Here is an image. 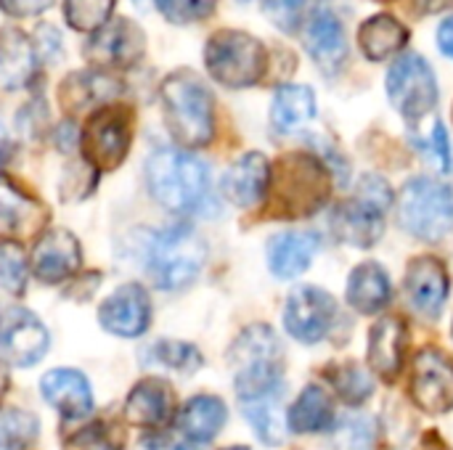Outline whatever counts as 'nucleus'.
I'll return each instance as SVG.
<instances>
[{
  "mask_svg": "<svg viewBox=\"0 0 453 450\" xmlns=\"http://www.w3.org/2000/svg\"><path fill=\"white\" fill-rule=\"evenodd\" d=\"M133 141V114L125 106H101L90 114L80 133V149L85 164L98 172L117 170Z\"/></svg>",
  "mask_w": 453,
  "mask_h": 450,
  "instance_id": "8",
  "label": "nucleus"
},
{
  "mask_svg": "<svg viewBox=\"0 0 453 450\" xmlns=\"http://www.w3.org/2000/svg\"><path fill=\"white\" fill-rule=\"evenodd\" d=\"M316 117V95L308 85H281L273 93L271 125L276 133L289 135L303 130Z\"/></svg>",
  "mask_w": 453,
  "mask_h": 450,
  "instance_id": "29",
  "label": "nucleus"
},
{
  "mask_svg": "<svg viewBox=\"0 0 453 450\" xmlns=\"http://www.w3.org/2000/svg\"><path fill=\"white\" fill-rule=\"evenodd\" d=\"M151 196L170 212H194L210 202V167L180 149H159L146 162Z\"/></svg>",
  "mask_w": 453,
  "mask_h": 450,
  "instance_id": "2",
  "label": "nucleus"
},
{
  "mask_svg": "<svg viewBox=\"0 0 453 450\" xmlns=\"http://www.w3.org/2000/svg\"><path fill=\"white\" fill-rule=\"evenodd\" d=\"M162 109L167 130L180 146L199 149L212 141L215 101L194 72H175L162 82Z\"/></svg>",
  "mask_w": 453,
  "mask_h": 450,
  "instance_id": "5",
  "label": "nucleus"
},
{
  "mask_svg": "<svg viewBox=\"0 0 453 450\" xmlns=\"http://www.w3.org/2000/svg\"><path fill=\"white\" fill-rule=\"evenodd\" d=\"M228 419L226 403L215 395H196L191 398L178 414V430L191 443H210L220 435Z\"/></svg>",
  "mask_w": 453,
  "mask_h": 450,
  "instance_id": "28",
  "label": "nucleus"
},
{
  "mask_svg": "<svg viewBox=\"0 0 453 450\" xmlns=\"http://www.w3.org/2000/svg\"><path fill=\"white\" fill-rule=\"evenodd\" d=\"M438 48L453 58V16H449L441 27H438Z\"/></svg>",
  "mask_w": 453,
  "mask_h": 450,
  "instance_id": "45",
  "label": "nucleus"
},
{
  "mask_svg": "<svg viewBox=\"0 0 453 450\" xmlns=\"http://www.w3.org/2000/svg\"><path fill=\"white\" fill-rule=\"evenodd\" d=\"M226 450H250V448H244V446H234V448H226Z\"/></svg>",
  "mask_w": 453,
  "mask_h": 450,
  "instance_id": "50",
  "label": "nucleus"
},
{
  "mask_svg": "<svg viewBox=\"0 0 453 450\" xmlns=\"http://www.w3.org/2000/svg\"><path fill=\"white\" fill-rule=\"evenodd\" d=\"M417 143L441 172H451V143H449L446 127L441 122H435L430 127V135L425 141H417Z\"/></svg>",
  "mask_w": 453,
  "mask_h": 450,
  "instance_id": "42",
  "label": "nucleus"
},
{
  "mask_svg": "<svg viewBox=\"0 0 453 450\" xmlns=\"http://www.w3.org/2000/svg\"><path fill=\"white\" fill-rule=\"evenodd\" d=\"M151 450H194L191 446H180V443H170V440H165L162 443V448H151Z\"/></svg>",
  "mask_w": 453,
  "mask_h": 450,
  "instance_id": "48",
  "label": "nucleus"
},
{
  "mask_svg": "<svg viewBox=\"0 0 453 450\" xmlns=\"http://www.w3.org/2000/svg\"><path fill=\"white\" fill-rule=\"evenodd\" d=\"M388 98L409 122H422L438 103V80L419 53L398 56L388 72Z\"/></svg>",
  "mask_w": 453,
  "mask_h": 450,
  "instance_id": "9",
  "label": "nucleus"
},
{
  "mask_svg": "<svg viewBox=\"0 0 453 450\" xmlns=\"http://www.w3.org/2000/svg\"><path fill=\"white\" fill-rule=\"evenodd\" d=\"M329 430H332L334 450H374V443H377L374 419L364 414H345Z\"/></svg>",
  "mask_w": 453,
  "mask_h": 450,
  "instance_id": "34",
  "label": "nucleus"
},
{
  "mask_svg": "<svg viewBox=\"0 0 453 450\" xmlns=\"http://www.w3.org/2000/svg\"><path fill=\"white\" fill-rule=\"evenodd\" d=\"M411 398L425 414H449L453 408V361L427 347L417 355L411 369Z\"/></svg>",
  "mask_w": 453,
  "mask_h": 450,
  "instance_id": "13",
  "label": "nucleus"
},
{
  "mask_svg": "<svg viewBox=\"0 0 453 450\" xmlns=\"http://www.w3.org/2000/svg\"><path fill=\"white\" fill-rule=\"evenodd\" d=\"M308 0H263V11L265 16L281 29V32H295L303 21V11H305Z\"/></svg>",
  "mask_w": 453,
  "mask_h": 450,
  "instance_id": "41",
  "label": "nucleus"
},
{
  "mask_svg": "<svg viewBox=\"0 0 453 450\" xmlns=\"http://www.w3.org/2000/svg\"><path fill=\"white\" fill-rule=\"evenodd\" d=\"M271 183V164L260 151L239 156L223 175V194L236 207H255L265 199Z\"/></svg>",
  "mask_w": 453,
  "mask_h": 450,
  "instance_id": "19",
  "label": "nucleus"
},
{
  "mask_svg": "<svg viewBox=\"0 0 453 450\" xmlns=\"http://www.w3.org/2000/svg\"><path fill=\"white\" fill-rule=\"evenodd\" d=\"M326 379H329L332 390L348 406H364L374 395V382H372L369 371L361 369L353 361H345V363H337V366L326 369Z\"/></svg>",
  "mask_w": 453,
  "mask_h": 450,
  "instance_id": "33",
  "label": "nucleus"
},
{
  "mask_svg": "<svg viewBox=\"0 0 453 450\" xmlns=\"http://www.w3.org/2000/svg\"><path fill=\"white\" fill-rule=\"evenodd\" d=\"M403 289H406L409 305L419 316L433 321L446 308V300H449V273H446L441 260H435L430 255H422V257L409 263Z\"/></svg>",
  "mask_w": 453,
  "mask_h": 450,
  "instance_id": "15",
  "label": "nucleus"
},
{
  "mask_svg": "<svg viewBox=\"0 0 453 450\" xmlns=\"http://www.w3.org/2000/svg\"><path fill=\"white\" fill-rule=\"evenodd\" d=\"M337 318V302L329 292L319 286H300L289 294L284 305V326L292 339L303 345L321 342Z\"/></svg>",
  "mask_w": 453,
  "mask_h": 450,
  "instance_id": "10",
  "label": "nucleus"
},
{
  "mask_svg": "<svg viewBox=\"0 0 453 450\" xmlns=\"http://www.w3.org/2000/svg\"><path fill=\"white\" fill-rule=\"evenodd\" d=\"M53 0H0V11L11 19H29L48 11Z\"/></svg>",
  "mask_w": 453,
  "mask_h": 450,
  "instance_id": "43",
  "label": "nucleus"
},
{
  "mask_svg": "<svg viewBox=\"0 0 453 450\" xmlns=\"http://www.w3.org/2000/svg\"><path fill=\"white\" fill-rule=\"evenodd\" d=\"M48 329L42 326V321L24 310V308H13L3 316L0 321V361L8 366H35L42 361V355L48 353Z\"/></svg>",
  "mask_w": 453,
  "mask_h": 450,
  "instance_id": "12",
  "label": "nucleus"
},
{
  "mask_svg": "<svg viewBox=\"0 0 453 450\" xmlns=\"http://www.w3.org/2000/svg\"><path fill=\"white\" fill-rule=\"evenodd\" d=\"M406 355V324L401 318H380L369 332V366L385 382H395Z\"/></svg>",
  "mask_w": 453,
  "mask_h": 450,
  "instance_id": "22",
  "label": "nucleus"
},
{
  "mask_svg": "<svg viewBox=\"0 0 453 450\" xmlns=\"http://www.w3.org/2000/svg\"><path fill=\"white\" fill-rule=\"evenodd\" d=\"M332 231L337 233L340 241L358 247V249H369L382 239L385 231V212L361 204L356 199L340 204L332 215Z\"/></svg>",
  "mask_w": 453,
  "mask_h": 450,
  "instance_id": "25",
  "label": "nucleus"
},
{
  "mask_svg": "<svg viewBox=\"0 0 453 450\" xmlns=\"http://www.w3.org/2000/svg\"><path fill=\"white\" fill-rule=\"evenodd\" d=\"M61 450H122V435L104 422H93L72 432Z\"/></svg>",
  "mask_w": 453,
  "mask_h": 450,
  "instance_id": "39",
  "label": "nucleus"
},
{
  "mask_svg": "<svg viewBox=\"0 0 453 450\" xmlns=\"http://www.w3.org/2000/svg\"><path fill=\"white\" fill-rule=\"evenodd\" d=\"M281 361L284 350L276 332L265 324L247 326L228 350L234 369V385L242 403L281 393Z\"/></svg>",
  "mask_w": 453,
  "mask_h": 450,
  "instance_id": "3",
  "label": "nucleus"
},
{
  "mask_svg": "<svg viewBox=\"0 0 453 450\" xmlns=\"http://www.w3.org/2000/svg\"><path fill=\"white\" fill-rule=\"evenodd\" d=\"M398 223L422 241H443L453 231V191L443 180L411 178L398 196Z\"/></svg>",
  "mask_w": 453,
  "mask_h": 450,
  "instance_id": "7",
  "label": "nucleus"
},
{
  "mask_svg": "<svg viewBox=\"0 0 453 450\" xmlns=\"http://www.w3.org/2000/svg\"><path fill=\"white\" fill-rule=\"evenodd\" d=\"M414 8L427 16V13H441V11H449L453 8V0H414Z\"/></svg>",
  "mask_w": 453,
  "mask_h": 450,
  "instance_id": "46",
  "label": "nucleus"
},
{
  "mask_svg": "<svg viewBox=\"0 0 453 450\" xmlns=\"http://www.w3.org/2000/svg\"><path fill=\"white\" fill-rule=\"evenodd\" d=\"M146 37L143 29L130 19H109L85 42V56L96 69L133 66L143 58Z\"/></svg>",
  "mask_w": 453,
  "mask_h": 450,
  "instance_id": "11",
  "label": "nucleus"
},
{
  "mask_svg": "<svg viewBox=\"0 0 453 450\" xmlns=\"http://www.w3.org/2000/svg\"><path fill=\"white\" fill-rule=\"evenodd\" d=\"M218 0H157V8L173 24H194L215 11Z\"/></svg>",
  "mask_w": 453,
  "mask_h": 450,
  "instance_id": "40",
  "label": "nucleus"
},
{
  "mask_svg": "<svg viewBox=\"0 0 453 450\" xmlns=\"http://www.w3.org/2000/svg\"><path fill=\"white\" fill-rule=\"evenodd\" d=\"M101 326L114 337H141L151 324V302L141 284H125L111 292L98 308Z\"/></svg>",
  "mask_w": 453,
  "mask_h": 450,
  "instance_id": "14",
  "label": "nucleus"
},
{
  "mask_svg": "<svg viewBox=\"0 0 453 450\" xmlns=\"http://www.w3.org/2000/svg\"><path fill=\"white\" fill-rule=\"evenodd\" d=\"M37 438V419L29 411H0V450H27Z\"/></svg>",
  "mask_w": 453,
  "mask_h": 450,
  "instance_id": "37",
  "label": "nucleus"
},
{
  "mask_svg": "<svg viewBox=\"0 0 453 450\" xmlns=\"http://www.w3.org/2000/svg\"><path fill=\"white\" fill-rule=\"evenodd\" d=\"M35 53L42 58H53L56 53H58V45H61V37H58V32L50 27V24H42L40 29H37V37H35Z\"/></svg>",
  "mask_w": 453,
  "mask_h": 450,
  "instance_id": "44",
  "label": "nucleus"
},
{
  "mask_svg": "<svg viewBox=\"0 0 453 450\" xmlns=\"http://www.w3.org/2000/svg\"><path fill=\"white\" fill-rule=\"evenodd\" d=\"M247 422L252 424L255 435L260 438V443L265 446H281L287 438V416L281 411V393L276 395H265L257 400H247L242 406Z\"/></svg>",
  "mask_w": 453,
  "mask_h": 450,
  "instance_id": "32",
  "label": "nucleus"
},
{
  "mask_svg": "<svg viewBox=\"0 0 453 450\" xmlns=\"http://www.w3.org/2000/svg\"><path fill=\"white\" fill-rule=\"evenodd\" d=\"M40 393L50 408L66 419H82L93 408V393L85 374L74 369H53L42 377Z\"/></svg>",
  "mask_w": 453,
  "mask_h": 450,
  "instance_id": "20",
  "label": "nucleus"
},
{
  "mask_svg": "<svg viewBox=\"0 0 453 450\" xmlns=\"http://www.w3.org/2000/svg\"><path fill=\"white\" fill-rule=\"evenodd\" d=\"M122 82L101 69L93 72H74L58 85V103L69 114H80L96 103H106L119 95Z\"/></svg>",
  "mask_w": 453,
  "mask_h": 450,
  "instance_id": "24",
  "label": "nucleus"
},
{
  "mask_svg": "<svg viewBox=\"0 0 453 450\" xmlns=\"http://www.w3.org/2000/svg\"><path fill=\"white\" fill-rule=\"evenodd\" d=\"M334 424V406L321 385H308L287 411V427L297 435L324 432Z\"/></svg>",
  "mask_w": 453,
  "mask_h": 450,
  "instance_id": "31",
  "label": "nucleus"
},
{
  "mask_svg": "<svg viewBox=\"0 0 453 450\" xmlns=\"http://www.w3.org/2000/svg\"><path fill=\"white\" fill-rule=\"evenodd\" d=\"M117 0H64V19L77 32H98L114 11Z\"/></svg>",
  "mask_w": 453,
  "mask_h": 450,
  "instance_id": "36",
  "label": "nucleus"
},
{
  "mask_svg": "<svg viewBox=\"0 0 453 450\" xmlns=\"http://www.w3.org/2000/svg\"><path fill=\"white\" fill-rule=\"evenodd\" d=\"M27 284V255L19 241H0V289L21 294Z\"/></svg>",
  "mask_w": 453,
  "mask_h": 450,
  "instance_id": "38",
  "label": "nucleus"
},
{
  "mask_svg": "<svg viewBox=\"0 0 453 450\" xmlns=\"http://www.w3.org/2000/svg\"><path fill=\"white\" fill-rule=\"evenodd\" d=\"M146 353H149V361H154L159 366H167L173 371H180V374H194L196 369H202V353L188 342L159 339Z\"/></svg>",
  "mask_w": 453,
  "mask_h": 450,
  "instance_id": "35",
  "label": "nucleus"
},
{
  "mask_svg": "<svg viewBox=\"0 0 453 450\" xmlns=\"http://www.w3.org/2000/svg\"><path fill=\"white\" fill-rule=\"evenodd\" d=\"M204 260H207V244L202 241V236L191 225L175 223L149 236L143 271L157 289L175 292L188 286L202 273Z\"/></svg>",
  "mask_w": 453,
  "mask_h": 450,
  "instance_id": "4",
  "label": "nucleus"
},
{
  "mask_svg": "<svg viewBox=\"0 0 453 450\" xmlns=\"http://www.w3.org/2000/svg\"><path fill=\"white\" fill-rule=\"evenodd\" d=\"M80 260H82L80 241L64 228L40 233V239L32 249V257H29L32 273L42 284H61V281L72 278L74 271L80 268Z\"/></svg>",
  "mask_w": 453,
  "mask_h": 450,
  "instance_id": "16",
  "label": "nucleus"
},
{
  "mask_svg": "<svg viewBox=\"0 0 453 450\" xmlns=\"http://www.w3.org/2000/svg\"><path fill=\"white\" fill-rule=\"evenodd\" d=\"M380 3H385V0H380Z\"/></svg>",
  "mask_w": 453,
  "mask_h": 450,
  "instance_id": "52",
  "label": "nucleus"
},
{
  "mask_svg": "<svg viewBox=\"0 0 453 450\" xmlns=\"http://www.w3.org/2000/svg\"><path fill=\"white\" fill-rule=\"evenodd\" d=\"M319 236L316 233H305V231H287V233H276L268 241V268L276 278H297L303 276L316 252H319Z\"/></svg>",
  "mask_w": 453,
  "mask_h": 450,
  "instance_id": "21",
  "label": "nucleus"
},
{
  "mask_svg": "<svg viewBox=\"0 0 453 450\" xmlns=\"http://www.w3.org/2000/svg\"><path fill=\"white\" fill-rule=\"evenodd\" d=\"M348 305H353L364 316H377L382 313L390 300H393V284L380 263H364L353 268L345 289Z\"/></svg>",
  "mask_w": 453,
  "mask_h": 450,
  "instance_id": "26",
  "label": "nucleus"
},
{
  "mask_svg": "<svg viewBox=\"0 0 453 450\" xmlns=\"http://www.w3.org/2000/svg\"><path fill=\"white\" fill-rule=\"evenodd\" d=\"M419 450H446V446H441L433 435H427L425 440H422V446H419Z\"/></svg>",
  "mask_w": 453,
  "mask_h": 450,
  "instance_id": "47",
  "label": "nucleus"
},
{
  "mask_svg": "<svg viewBox=\"0 0 453 450\" xmlns=\"http://www.w3.org/2000/svg\"><path fill=\"white\" fill-rule=\"evenodd\" d=\"M0 143H3V125H0Z\"/></svg>",
  "mask_w": 453,
  "mask_h": 450,
  "instance_id": "51",
  "label": "nucleus"
},
{
  "mask_svg": "<svg viewBox=\"0 0 453 450\" xmlns=\"http://www.w3.org/2000/svg\"><path fill=\"white\" fill-rule=\"evenodd\" d=\"M332 170L313 154L292 151L271 170V212L273 217H308L329 202Z\"/></svg>",
  "mask_w": 453,
  "mask_h": 450,
  "instance_id": "1",
  "label": "nucleus"
},
{
  "mask_svg": "<svg viewBox=\"0 0 453 450\" xmlns=\"http://www.w3.org/2000/svg\"><path fill=\"white\" fill-rule=\"evenodd\" d=\"M409 42V29L390 13H377L366 19L358 29V45L369 61H385L403 50Z\"/></svg>",
  "mask_w": 453,
  "mask_h": 450,
  "instance_id": "30",
  "label": "nucleus"
},
{
  "mask_svg": "<svg viewBox=\"0 0 453 450\" xmlns=\"http://www.w3.org/2000/svg\"><path fill=\"white\" fill-rule=\"evenodd\" d=\"M37 66V53L32 40L13 27L0 29V88L19 90L29 85Z\"/></svg>",
  "mask_w": 453,
  "mask_h": 450,
  "instance_id": "27",
  "label": "nucleus"
},
{
  "mask_svg": "<svg viewBox=\"0 0 453 450\" xmlns=\"http://www.w3.org/2000/svg\"><path fill=\"white\" fill-rule=\"evenodd\" d=\"M204 66L210 77L226 88H252L265 77L268 50L257 37L242 29H220L204 45Z\"/></svg>",
  "mask_w": 453,
  "mask_h": 450,
  "instance_id": "6",
  "label": "nucleus"
},
{
  "mask_svg": "<svg viewBox=\"0 0 453 450\" xmlns=\"http://www.w3.org/2000/svg\"><path fill=\"white\" fill-rule=\"evenodd\" d=\"M175 414V393L162 379L138 382L125 400V422L138 430H159Z\"/></svg>",
  "mask_w": 453,
  "mask_h": 450,
  "instance_id": "18",
  "label": "nucleus"
},
{
  "mask_svg": "<svg viewBox=\"0 0 453 450\" xmlns=\"http://www.w3.org/2000/svg\"><path fill=\"white\" fill-rule=\"evenodd\" d=\"M305 48L324 74H337L348 58V37L332 8L319 5L305 24Z\"/></svg>",
  "mask_w": 453,
  "mask_h": 450,
  "instance_id": "17",
  "label": "nucleus"
},
{
  "mask_svg": "<svg viewBox=\"0 0 453 450\" xmlns=\"http://www.w3.org/2000/svg\"><path fill=\"white\" fill-rule=\"evenodd\" d=\"M5 390H8V374H5V369L0 366V400H3V395H5Z\"/></svg>",
  "mask_w": 453,
  "mask_h": 450,
  "instance_id": "49",
  "label": "nucleus"
},
{
  "mask_svg": "<svg viewBox=\"0 0 453 450\" xmlns=\"http://www.w3.org/2000/svg\"><path fill=\"white\" fill-rule=\"evenodd\" d=\"M45 223V207L24 194L8 175H0V233L35 236Z\"/></svg>",
  "mask_w": 453,
  "mask_h": 450,
  "instance_id": "23",
  "label": "nucleus"
}]
</instances>
